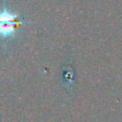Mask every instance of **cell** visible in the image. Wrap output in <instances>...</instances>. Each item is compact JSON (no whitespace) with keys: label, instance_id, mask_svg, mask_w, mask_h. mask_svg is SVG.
<instances>
[{"label":"cell","instance_id":"cell-1","mask_svg":"<svg viewBox=\"0 0 122 122\" xmlns=\"http://www.w3.org/2000/svg\"><path fill=\"white\" fill-rule=\"evenodd\" d=\"M16 26V15L7 10L0 12V34L7 36L14 31Z\"/></svg>","mask_w":122,"mask_h":122}]
</instances>
